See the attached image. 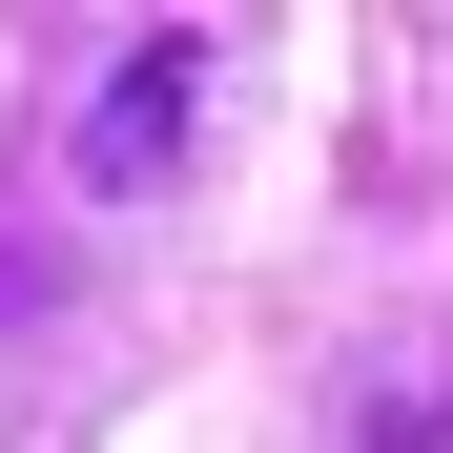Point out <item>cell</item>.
<instances>
[{
	"instance_id": "obj_1",
	"label": "cell",
	"mask_w": 453,
	"mask_h": 453,
	"mask_svg": "<svg viewBox=\"0 0 453 453\" xmlns=\"http://www.w3.org/2000/svg\"><path fill=\"white\" fill-rule=\"evenodd\" d=\"M165 144H186V42H144L124 83L83 104V186H165Z\"/></svg>"
}]
</instances>
